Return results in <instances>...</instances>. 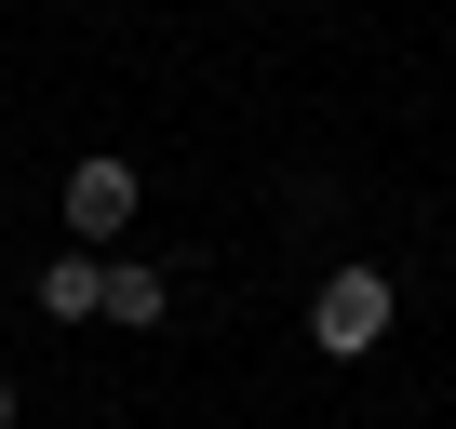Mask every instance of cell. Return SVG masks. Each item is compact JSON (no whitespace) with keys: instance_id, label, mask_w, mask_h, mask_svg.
<instances>
[{"instance_id":"6da1fadb","label":"cell","mask_w":456,"mask_h":429,"mask_svg":"<svg viewBox=\"0 0 456 429\" xmlns=\"http://www.w3.org/2000/svg\"><path fill=\"white\" fill-rule=\"evenodd\" d=\"M389 322H403V282H389L376 255L322 269V295H309V349H322V362H376V349H389Z\"/></svg>"},{"instance_id":"277c9868","label":"cell","mask_w":456,"mask_h":429,"mask_svg":"<svg viewBox=\"0 0 456 429\" xmlns=\"http://www.w3.org/2000/svg\"><path fill=\"white\" fill-rule=\"evenodd\" d=\"M108 322H121V336H161V322H175V269H161V255H108Z\"/></svg>"},{"instance_id":"7a4b0ae2","label":"cell","mask_w":456,"mask_h":429,"mask_svg":"<svg viewBox=\"0 0 456 429\" xmlns=\"http://www.w3.org/2000/svg\"><path fill=\"white\" fill-rule=\"evenodd\" d=\"M54 214H68V242H81V255H121V229L148 214V188H134V161H121V148H94V161H68Z\"/></svg>"},{"instance_id":"3957f363","label":"cell","mask_w":456,"mask_h":429,"mask_svg":"<svg viewBox=\"0 0 456 429\" xmlns=\"http://www.w3.org/2000/svg\"><path fill=\"white\" fill-rule=\"evenodd\" d=\"M28 295H41V322H108V255H81V242H68V255H41V282H28Z\"/></svg>"},{"instance_id":"5b68a950","label":"cell","mask_w":456,"mask_h":429,"mask_svg":"<svg viewBox=\"0 0 456 429\" xmlns=\"http://www.w3.org/2000/svg\"><path fill=\"white\" fill-rule=\"evenodd\" d=\"M0 429H14V376H0Z\"/></svg>"}]
</instances>
